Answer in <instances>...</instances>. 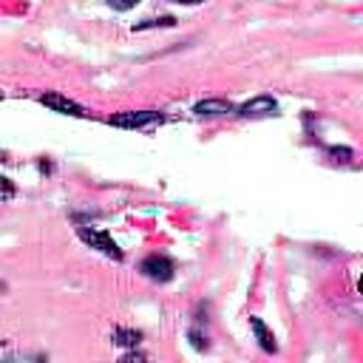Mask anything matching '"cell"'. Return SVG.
<instances>
[{"instance_id": "cell-1", "label": "cell", "mask_w": 363, "mask_h": 363, "mask_svg": "<svg viewBox=\"0 0 363 363\" xmlns=\"http://www.w3.org/2000/svg\"><path fill=\"white\" fill-rule=\"evenodd\" d=\"M77 233H79V238H82V241H85L91 250H99L102 255L116 258V261L122 258V250L113 244V238H111L105 230H96V227H79Z\"/></svg>"}, {"instance_id": "cell-2", "label": "cell", "mask_w": 363, "mask_h": 363, "mask_svg": "<svg viewBox=\"0 0 363 363\" xmlns=\"http://www.w3.org/2000/svg\"><path fill=\"white\" fill-rule=\"evenodd\" d=\"M156 122H164L159 111H125V113L111 116V125L116 128H150Z\"/></svg>"}, {"instance_id": "cell-3", "label": "cell", "mask_w": 363, "mask_h": 363, "mask_svg": "<svg viewBox=\"0 0 363 363\" xmlns=\"http://www.w3.org/2000/svg\"><path fill=\"white\" fill-rule=\"evenodd\" d=\"M139 272L147 275L150 281H170L173 278V261L164 255H147L139 264Z\"/></svg>"}, {"instance_id": "cell-4", "label": "cell", "mask_w": 363, "mask_h": 363, "mask_svg": "<svg viewBox=\"0 0 363 363\" xmlns=\"http://www.w3.org/2000/svg\"><path fill=\"white\" fill-rule=\"evenodd\" d=\"M40 102H43L45 108L60 111V113H71V116H82V113H85L82 105H77L74 99H68V96H62V94H43Z\"/></svg>"}, {"instance_id": "cell-5", "label": "cell", "mask_w": 363, "mask_h": 363, "mask_svg": "<svg viewBox=\"0 0 363 363\" xmlns=\"http://www.w3.org/2000/svg\"><path fill=\"white\" fill-rule=\"evenodd\" d=\"M275 108H278L275 99L267 96V94H261V96H252L250 102H244V105L238 108V113H241V116H267V113H272Z\"/></svg>"}, {"instance_id": "cell-6", "label": "cell", "mask_w": 363, "mask_h": 363, "mask_svg": "<svg viewBox=\"0 0 363 363\" xmlns=\"http://www.w3.org/2000/svg\"><path fill=\"white\" fill-rule=\"evenodd\" d=\"M250 329H252V335H255V340H258V346H261L264 352H278V343H275L272 332L264 326L261 318H250Z\"/></svg>"}, {"instance_id": "cell-7", "label": "cell", "mask_w": 363, "mask_h": 363, "mask_svg": "<svg viewBox=\"0 0 363 363\" xmlns=\"http://www.w3.org/2000/svg\"><path fill=\"white\" fill-rule=\"evenodd\" d=\"M199 116H221V113H233V105L227 99H204L193 108Z\"/></svg>"}, {"instance_id": "cell-8", "label": "cell", "mask_w": 363, "mask_h": 363, "mask_svg": "<svg viewBox=\"0 0 363 363\" xmlns=\"http://www.w3.org/2000/svg\"><path fill=\"white\" fill-rule=\"evenodd\" d=\"M111 340L119 343V346H136V343L142 340V335H139L136 329H113Z\"/></svg>"}, {"instance_id": "cell-9", "label": "cell", "mask_w": 363, "mask_h": 363, "mask_svg": "<svg viewBox=\"0 0 363 363\" xmlns=\"http://www.w3.org/2000/svg\"><path fill=\"white\" fill-rule=\"evenodd\" d=\"M113 9H119V11H125V9H130V6H136L139 0H108Z\"/></svg>"}, {"instance_id": "cell-10", "label": "cell", "mask_w": 363, "mask_h": 363, "mask_svg": "<svg viewBox=\"0 0 363 363\" xmlns=\"http://www.w3.org/2000/svg\"><path fill=\"white\" fill-rule=\"evenodd\" d=\"M329 153H332V156H337L340 162H349V156H352V150H346V147H332Z\"/></svg>"}, {"instance_id": "cell-11", "label": "cell", "mask_w": 363, "mask_h": 363, "mask_svg": "<svg viewBox=\"0 0 363 363\" xmlns=\"http://www.w3.org/2000/svg\"><path fill=\"white\" fill-rule=\"evenodd\" d=\"M14 196V187H11V182L9 179H3V201H9Z\"/></svg>"}, {"instance_id": "cell-12", "label": "cell", "mask_w": 363, "mask_h": 363, "mask_svg": "<svg viewBox=\"0 0 363 363\" xmlns=\"http://www.w3.org/2000/svg\"><path fill=\"white\" fill-rule=\"evenodd\" d=\"M122 360H128V363H130V360H145V354H139V352H128Z\"/></svg>"}, {"instance_id": "cell-13", "label": "cell", "mask_w": 363, "mask_h": 363, "mask_svg": "<svg viewBox=\"0 0 363 363\" xmlns=\"http://www.w3.org/2000/svg\"><path fill=\"white\" fill-rule=\"evenodd\" d=\"M176 3H187V6H193V3H201V0H176Z\"/></svg>"}, {"instance_id": "cell-14", "label": "cell", "mask_w": 363, "mask_h": 363, "mask_svg": "<svg viewBox=\"0 0 363 363\" xmlns=\"http://www.w3.org/2000/svg\"><path fill=\"white\" fill-rule=\"evenodd\" d=\"M357 289H360V292H363V275H360V281H357Z\"/></svg>"}]
</instances>
